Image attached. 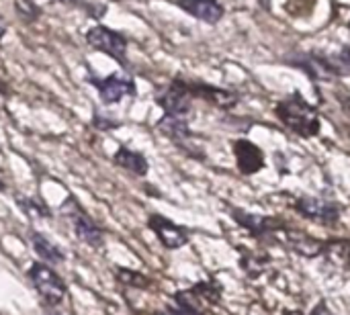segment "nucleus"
Returning <instances> with one entry per match:
<instances>
[{"mask_svg": "<svg viewBox=\"0 0 350 315\" xmlns=\"http://www.w3.org/2000/svg\"><path fill=\"white\" fill-rule=\"evenodd\" d=\"M279 121L301 137H314L320 133V115L301 94H291L277 105Z\"/></svg>", "mask_w": 350, "mask_h": 315, "instance_id": "1", "label": "nucleus"}, {"mask_svg": "<svg viewBox=\"0 0 350 315\" xmlns=\"http://www.w3.org/2000/svg\"><path fill=\"white\" fill-rule=\"evenodd\" d=\"M86 41L92 49H98L107 55H111L113 59H117L119 64H125L127 57V41L123 35H119L117 31H111L103 25L92 27L86 33Z\"/></svg>", "mask_w": 350, "mask_h": 315, "instance_id": "2", "label": "nucleus"}, {"mask_svg": "<svg viewBox=\"0 0 350 315\" xmlns=\"http://www.w3.org/2000/svg\"><path fill=\"white\" fill-rule=\"evenodd\" d=\"M35 289L39 291V295L43 297L45 303L49 305H59L66 297V287L62 283V279L47 266V264H33L29 271Z\"/></svg>", "mask_w": 350, "mask_h": 315, "instance_id": "3", "label": "nucleus"}, {"mask_svg": "<svg viewBox=\"0 0 350 315\" xmlns=\"http://www.w3.org/2000/svg\"><path fill=\"white\" fill-rule=\"evenodd\" d=\"M90 82L96 86L100 100L105 105H115L125 96L135 94V82L129 74L125 72H115L107 78H90Z\"/></svg>", "mask_w": 350, "mask_h": 315, "instance_id": "4", "label": "nucleus"}, {"mask_svg": "<svg viewBox=\"0 0 350 315\" xmlns=\"http://www.w3.org/2000/svg\"><path fill=\"white\" fill-rule=\"evenodd\" d=\"M156 102L164 109L166 115L172 117H185L191 113V102H193V92L187 82L174 80L170 86H166L158 96Z\"/></svg>", "mask_w": 350, "mask_h": 315, "instance_id": "5", "label": "nucleus"}, {"mask_svg": "<svg viewBox=\"0 0 350 315\" xmlns=\"http://www.w3.org/2000/svg\"><path fill=\"white\" fill-rule=\"evenodd\" d=\"M295 211L312 221H318L320 225H334L340 219V207L336 203L316 199V197H304L295 203Z\"/></svg>", "mask_w": 350, "mask_h": 315, "instance_id": "6", "label": "nucleus"}, {"mask_svg": "<svg viewBox=\"0 0 350 315\" xmlns=\"http://www.w3.org/2000/svg\"><path fill=\"white\" fill-rule=\"evenodd\" d=\"M62 213H66V215L72 217V221H74V232H76V236H78L84 244L94 246V248L103 244V232H100V228H98V225H96L80 207H76L74 199H68V201L62 205Z\"/></svg>", "mask_w": 350, "mask_h": 315, "instance_id": "7", "label": "nucleus"}, {"mask_svg": "<svg viewBox=\"0 0 350 315\" xmlns=\"http://www.w3.org/2000/svg\"><path fill=\"white\" fill-rule=\"evenodd\" d=\"M232 217L236 219V223H240L244 230H248L256 238H277V234L285 228V223L277 217L256 215V213H248L242 209H234Z\"/></svg>", "mask_w": 350, "mask_h": 315, "instance_id": "8", "label": "nucleus"}, {"mask_svg": "<svg viewBox=\"0 0 350 315\" xmlns=\"http://www.w3.org/2000/svg\"><path fill=\"white\" fill-rule=\"evenodd\" d=\"M277 236L283 238V244L293 250L295 254L304 256V258H318V256H324V250H326V242L322 240H316L299 230H289V228H283Z\"/></svg>", "mask_w": 350, "mask_h": 315, "instance_id": "9", "label": "nucleus"}, {"mask_svg": "<svg viewBox=\"0 0 350 315\" xmlns=\"http://www.w3.org/2000/svg\"><path fill=\"white\" fill-rule=\"evenodd\" d=\"M150 230L158 236L162 246L168 248V250H178L189 242L187 232L183 228H178L176 223H172L170 219L162 217V215H152L150 217Z\"/></svg>", "mask_w": 350, "mask_h": 315, "instance_id": "10", "label": "nucleus"}, {"mask_svg": "<svg viewBox=\"0 0 350 315\" xmlns=\"http://www.w3.org/2000/svg\"><path fill=\"white\" fill-rule=\"evenodd\" d=\"M234 156H236V164L238 170L246 176L256 174L258 170H262L265 166V154L258 146H254L248 139H236L234 141Z\"/></svg>", "mask_w": 350, "mask_h": 315, "instance_id": "11", "label": "nucleus"}, {"mask_svg": "<svg viewBox=\"0 0 350 315\" xmlns=\"http://www.w3.org/2000/svg\"><path fill=\"white\" fill-rule=\"evenodd\" d=\"M176 4L191 16L215 25L224 18V6L217 0H176Z\"/></svg>", "mask_w": 350, "mask_h": 315, "instance_id": "12", "label": "nucleus"}, {"mask_svg": "<svg viewBox=\"0 0 350 315\" xmlns=\"http://www.w3.org/2000/svg\"><path fill=\"white\" fill-rule=\"evenodd\" d=\"M193 96H201L205 98L207 102L219 107V109H232L236 107L238 102V94L230 92V90H224V88H217V86H211V84H201V82H193L189 84Z\"/></svg>", "mask_w": 350, "mask_h": 315, "instance_id": "13", "label": "nucleus"}, {"mask_svg": "<svg viewBox=\"0 0 350 315\" xmlns=\"http://www.w3.org/2000/svg\"><path fill=\"white\" fill-rule=\"evenodd\" d=\"M115 164L129 170V172H133L135 176H146L148 174V160L139 152H133V150H127V148L117 150Z\"/></svg>", "mask_w": 350, "mask_h": 315, "instance_id": "14", "label": "nucleus"}, {"mask_svg": "<svg viewBox=\"0 0 350 315\" xmlns=\"http://www.w3.org/2000/svg\"><path fill=\"white\" fill-rule=\"evenodd\" d=\"M158 129H160L166 137H170V139H174V141H185V139H189V135H191V129H189V123L185 121V117L164 115V117L158 121Z\"/></svg>", "mask_w": 350, "mask_h": 315, "instance_id": "15", "label": "nucleus"}, {"mask_svg": "<svg viewBox=\"0 0 350 315\" xmlns=\"http://www.w3.org/2000/svg\"><path fill=\"white\" fill-rule=\"evenodd\" d=\"M174 301H176V310L174 314L178 315H205L203 312V299L199 297V293L195 289H189V291H178L174 295Z\"/></svg>", "mask_w": 350, "mask_h": 315, "instance_id": "16", "label": "nucleus"}, {"mask_svg": "<svg viewBox=\"0 0 350 315\" xmlns=\"http://www.w3.org/2000/svg\"><path fill=\"white\" fill-rule=\"evenodd\" d=\"M324 256L336 264V266H342V269H349L350 271V240H328L326 242V250H324Z\"/></svg>", "mask_w": 350, "mask_h": 315, "instance_id": "17", "label": "nucleus"}, {"mask_svg": "<svg viewBox=\"0 0 350 315\" xmlns=\"http://www.w3.org/2000/svg\"><path fill=\"white\" fill-rule=\"evenodd\" d=\"M31 242H33V248H35V252L41 256V258H45L47 262H62V258H64V254L59 252V248L55 246V244H51L47 238H43L41 234H33L31 236Z\"/></svg>", "mask_w": 350, "mask_h": 315, "instance_id": "18", "label": "nucleus"}, {"mask_svg": "<svg viewBox=\"0 0 350 315\" xmlns=\"http://www.w3.org/2000/svg\"><path fill=\"white\" fill-rule=\"evenodd\" d=\"M193 289L199 293V297H201L205 303L215 305V303H219V299H221V287L215 285V283H199V285H195Z\"/></svg>", "mask_w": 350, "mask_h": 315, "instance_id": "19", "label": "nucleus"}, {"mask_svg": "<svg viewBox=\"0 0 350 315\" xmlns=\"http://www.w3.org/2000/svg\"><path fill=\"white\" fill-rule=\"evenodd\" d=\"M117 279H119L123 285L137 287V289H144V287H148V283H150L144 275H139V273H135V271H127V269H119V271H117Z\"/></svg>", "mask_w": 350, "mask_h": 315, "instance_id": "20", "label": "nucleus"}, {"mask_svg": "<svg viewBox=\"0 0 350 315\" xmlns=\"http://www.w3.org/2000/svg\"><path fill=\"white\" fill-rule=\"evenodd\" d=\"M18 205H21L23 213H27L29 217H45V215H49V211L45 207H41L39 203H35L33 199L18 197Z\"/></svg>", "mask_w": 350, "mask_h": 315, "instance_id": "21", "label": "nucleus"}, {"mask_svg": "<svg viewBox=\"0 0 350 315\" xmlns=\"http://www.w3.org/2000/svg\"><path fill=\"white\" fill-rule=\"evenodd\" d=\"M16 6H18V12H21L25 18H29V20H35V18L41 14L39 6H35L31 0H16Z\"/></svg>", "mask_w": 350, "mask_h": 315, "instance_id": "22", "label": "nucleus"}, {"mask_svg": "<svg viewBox=\"0 0 350 315\" xmlns=\"http://www.w3.org/2000/svg\"><path fill=\"white\" fill-rule=\"evenodd\" d=\"M312 315H334V314L328 310V305H326V303H320V305L312 312Z\"/></svg>", "mask_w": 350, "mask_h": 315, "instance_id": "23", "label": "nucleus"}, {"mask_svg": "<svg viewBox=\"0 0 350 315\" xmlns=\"http://www.w3.org/2000/svg\"><path fill=\"white\" fill-rule=\"evenodd\" d=\"M4 33H6V23H4V18L0 16V39L4 37Z\"/></svg>", "mask_w": 350, "mask_h": 315, "instance_id": "24", "label": "nucleus"}, {"mask_svg": "<svg viewBox=\"0 0 350 315\" xmlns=\"http://www.w3.org/2000/svg\"><path fill=\"white\" fill-rule=\"evenodd\" d=\"M57 2H62V4H72V2H76V0H57Z\"/></svg>", "mask_w": 350, "mask_h": 315, "instance_id": "25", "label": "nucleus"}, {"mask_svg": "<svg viewBox=\"0 0 350 315\" xmlns=\"http://www.w3.org/2000/svg\"><path fill=\"white\" fill-rule=\"evenodd\" d=\"M0 191H4V182H2V178H0Z\"/></svg>", "mask_w": 350, "mask_h": 315, "instance_id": "26", "label": "nucleus"}, {"mask_svg": "<svg viewBox=\"0 0 350 315\" xmlns=\"http://www.w3.org/2000/svg\"><path fill=\"white\" fill-rule=\"evenodd\" d=\"M262 2V6H267V0H260Z\"/></svg>", "mask_w": 350, "mask_h": 315, "instance_id": "27", "label": "nucleus"}, {"mask_svg": "<svg viewBox=\"0 0 350 315\" xmlns=\"http://www.w3.org/2000/svg\"><path fill=\"white\" fill-rule=\"evenodd\" d=\"M166 315H178V314H174V312H170V314H166Z\"/></svg>", "mask_w": 350, "mask_h": 315, "instance_id": "28", "label": "nucleus"}, {"mask_svg": "<svg viewBox=\"0 0 350 315\" xmlns=\"http://www.w3.org/2000/svg\"><path fill=\"white\" fill-rule=\"evenodd\" d=\"M349 27H350V23H349Z\"/></svg>", "mask_w": 350, "mask_h": 315, "instance_id": "29", "label": "nucleus"}]
</instances>
